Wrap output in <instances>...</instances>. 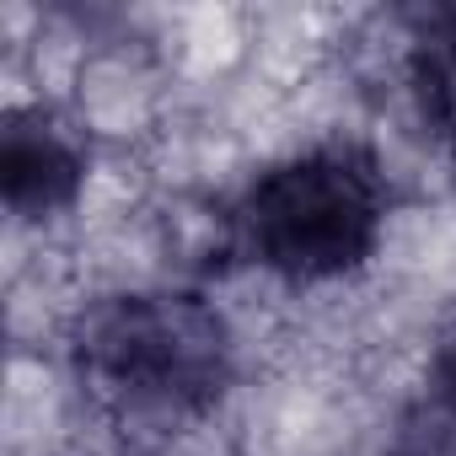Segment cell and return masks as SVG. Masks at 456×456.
Masks as SVG:
<instances>
[{"label": "cell", "mask_w": 456, "mask_h": 456, "mask_svg": "<svg viewBox=\"0 0 456 456\" xmlns=\"http://www.w3.org/2000/svg\"><path fill=\"white\" fill-rule=\"evenodd\" d=\"M76 370L118 419H193L225 392L232 333L183 290L113 296L81 317Z\"/></svg>", "instance_id": "1"}, {"label": "cell", "mask_w": 456, "mask_h": 456, "mask_svg": "<svg viewBox=\"0 0 456 456\" xmlns=\"http://www.w3.org/2000/svg\"><path fill=\"white\" fill-rule=\"evenodd\" d=\"M381 215L387 188L376 161L354 145H328L258 177L237 209V232L285 280H338L376 253Z\"/></svg>", "instance_id": "2"}, {"label": "cell", "mask_w": 456, "mask_h": 456, "mask_svg": "<svg viewBox=\"0 0 456 456\" xmlns=\"http://www.w3.org/2000/svg\"><path fill=\"white\" fill-rule=\"evenodd\" d=\"M86 161L76 151V140L44 118V113H12L0 129V188L6 204L28 220H44L54 209H70L81 193Z\"/></svg>", "instance_id": "3"}, {"label": "cell", "mask_w": 456, "mask_h": 456, "mask_svg": "<svg viewBox=\"0 0 456 456\" xmlns=\"http://www.w3.org/2000/svg\"><path fill=\"white\" fill-rule=\"evenodd\" d=\"M408 81H413L419 118H424V124L435 129V140L456 156V12L429 17V28L413 38Z\"/></svg>", "instance_id": "4"}, {"label": "cell", "mask_w": 456, "mask_h": 456, "mask_svg": "<svg viewBox=\"0 0 456 456\" xmlns=\"http://www.w3.org/2000/svg\"><path fill=\"white\" fill-rule=\"evenodd\" d=\"M435 403L456 424V322H451V333H445V344L435 354Z\"/></svg>", "instance_id": "5"}]
</instances>
